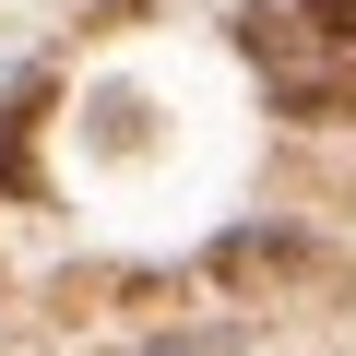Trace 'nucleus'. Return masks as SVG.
I'll use <instances>...</instances> for the list:
<instances>
[{"mask_svg": "<svg viewBox=\"0 0 356 356\" xmlns=\"http://www.w3.org/2000/svg\"><path fill=\"white\" fill-rule=\"evenodd\" d=\"M202 273H214L226 297H261V285H297V273H321V238H297V226H226V238L202 250Z\"/></svg>", "mask_w": 356, "mask_h": 356, "instance_id": "2", "label": "nucleus"}, {"mask_svg": "<svg viewBox=\"0 0 356 356\" xmlns=\"http://www.w3.org/2000/svg\"><path fill=\"white\" fill-rule=\"evenodd\" d=\"M238 60L261 72V95L285 119H356V48L321 36L297 0H285V13H238Z\"/></svg>", "mask_w": 356, "mask_h": 356, "instance_id": "1", "label": "nucleus"}, {"mask_svg": "<svg viewBox=\"0 0 356 356\" xmlns=\"http://www.w3.org/2000/svg\"><path fill=\"white\" fill-rule=\"evenodd\" d=\"M131 356H238V332H154V344H131Z\"/></svg>", "mask_w": 356, "mask_h": 356, "instance_id": "3", "label": "nucleus"}, {"mask_svg": "<svg viewBox=\"0 0 356 356\" xmlns=\"http://www.w3.org/2000/svg\"><path fill=\"white\" fill-rule=\"evenodd\" d=\"M297 13H309L321 36H344V48H356V0H297Z\"/></svg>", "mask_w": 356, "mask_h": 356, "instance_id": "4", "label": "nucleus"}]
</instances>
